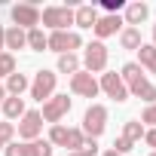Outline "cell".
<instances>
[{
	"label": "cell",
	"mask_w": 156,
	"mask_h": 156,
	"mask_svg": "<svg viewBox=\"0 0 156 156\" xmlns=\"http://www.w3.org/2000/svg\"><path fill=\"white\" fill-rule=\"evenodd\" d=\"M25 37H28V49H34V52H46V34H43L40 28L25 31Z\"/></svg>",
	"instance_id": "7402d4cb"
},
{
	"label": "cell",
	"mask_w": 156,
	"mask_h": 156,
	"mask_svg": "<svg viewBox=\"0 0 156 156\" xmlns=\"http://www.w3.org/2000/svg\"><path fill=\"white\" fill-rule=\"evenodd\" d=\"M9 16H12L16 28H22V31H31V28L40 25V9H37L34 3H16V6L9 9Z\"/></svg>",
	"instance_id": "9c48e42d"
},
{
	"label": "cell",
	"mask_w": 156,
	"mask_h": 156,
	"mask_svg": "<svg viewBox=\"0 0 156 156\" xmlns=\"http://www.w3.org/2000/svg\"><path fill=\"white\" fill-rule=\"evenodd\" d=\"M12 135H16L12 122H0V150H3L6 144H12Z\"/></svg>",
	"instance_id": "4316f807"
},
{
	"label": "cell",
	"mask_w": 156,
	"mask_h": 156,
	"mask_svg": "<svg viewBox=\"0 0 156 156\" xmlns=\"http://www.w3.org/2000/svg\"><path fill=\"white\" fill-rule=\"evenodd\" d=\"M107 58H110V52H107V46H104L101 40H92V43L86 46V52H83V64H86V70H89L92 76L107 70Z\"/></svg>",
	"instance_id": "277c9868"
},
{
	"label": "cell",
	"mask_w": 156,
	"mask_h": 156,
	"mask_svg": "<svg viewBox=\"0 0 156 156\" xmlns=\"http://www.w3.org/2000/svg\"><path fill=\"white\" fill-rule=\"evenodd\" d=\"M153 46H156V25H153Z\"/></svg>",
	"instance_id": "e575fe53"
},
{
	"label": "cell",
	"mask_w": 156,
	"mask_h": 156,
	"mask_svg": "<svg viewBox=\"0 0 156 156\" xmlns=\"http://www.w3.org/2000/svg\"><path fill=\"white\" fill-rule=\"evenodd\" d=\"M80 46H83V37L76 31H52L46 37V49L49 52H58V55H67V52L80 49Z\"/></svg>",
	"instance_id": "3957f363"
},
{
	"label": "cell",
	"mask_w": 156,
	"mask_h": 156,
	"mask_svg": "<svg viewBox=\"0 0 156 156\" xmlns=\"http://www.w3.org/2000/svg\"><path fill=\"white\" fill-rule=\"evenodd\" d=\"M119 46L122 49H141V28H122L119 31Z\"/></svg>",
	"instance_id": "d6986e66"
},
{
	"label": "cell",
	"mask_w": 156,
	"mask_h": 156,
	"mask_svg": "<svg viewBox=\"0 0 156 156\" xmlns=\"http://www.w3.org/2000/svg\"><path fill=\"white\" fill-rule=\"evenodd\" d=\"M3 153H6V156H22V144H6Z\"/></svg>",
	"instance_id": "f546056e"
},
{
	"label": "cell",
	"mask_w": 156,
	"mask_h": 156,
	"mask_svg": "<svg viewBox=\"0 0 156 156\" xmlns=\"http://www.w3.org/2000/svg\"><path fill=\"white\" fill-rule=\"evenodd\" d=\"M40 22L52 31H67V25H73V9L70 6H46L40 12Z\"/></svg>",
	"instance_id": "8992f818"
},
{
	"label": "cell",
	"mask_w": 156,
	"mask_h": 156,
	"mask_svg": "<svg viewBox=\"0 0 156 156\" xmlns=\"http://www.w3.org/2000/svg\"><path fill=\"white\" fill-rule=\"evenodd\" d=\"M83 141H86V135H83L80 129H67V141H64L67 153H76V150L83 147Z\"/></svg>",
	"instance_id": "cb8c5ba5"
},
{
	"label": "cell",
	"mask_w": 156,
	"mask_h": 156,
	"mask_svg": "<svg viewBox=\"0 0 156 156\" xmlns=\"http://www.w3.org/2000/svg\"><path fill=\"white\" fill-rule=\"evenodd\" d=\"M25 89H31V80H28V76L25 73H9L6 76V95H16V98H22V92Z\"/></svg>",
	"instance_id": "9a60e30c"
},
{
	"label": "cell",
	"mask_w": 156,
	"mask_h": 156,
	"mask_svg": "<svg viewBox=\"0 0 156 156\" xmlns=\"http://www.w3.org/2000/svg\"><path fill=\"white\" fill-rule=\"evenodd\" d=\"M76 153H80V156H98V141L86 138V141H83V147L76 150Z\"/></svg>",
	"instance_id": "f1b7e54d"
},
{
	"label": "cell",
	"mask_w": 156,
	"mask_h": 156,
	"mask_svg": "<svg viewBox=\"0 0 156 156\" xmlns=\"http://www.w3.org/2000/svg\"><path fill=\"white\" fill-rule=\"evenodd\" d=\"M95 22H98V9L92 3H83V6L73 9V25L76 28H95Z\"/></svg>",
	"instance_id": "4fadbf2b"
},
{
	"label": "cell",
	"mask_w": 156,
	"mask_h": 156,
	"mask_svg": "<svg viewBox=\"0 0 156 156\" xmlns=\"http://www.w3.org/2000/svg\"><path fill=\"white\" fill-rule=\"evenodd\" d=\"M9 73H16V55L12 52H0V80H6Z\"/></svg>",
	"instance_id": "d4e9b609"
},
{
	"label": "cell",
	"mask_w": 156,
	"mask_h": 156,
	"mask_svg": "<svg viewBox=\"0 0 156 156\" xmlns=\"http://www.w3.org/2000/svg\"><path fill=\"white\" fill-rule=\"evenodd\" d=\"M98 156H119V153H113V150H104V153H98Z\"/></svg>",
	"instance_id": "836d02e7"
},
{
	"label": "cell",
	"mask_w": 156,
	"mask_h": 156,
	"mask_svg": "<svg viewBox=\"0 0 156 156\" xmlns=\"http://www.w3.org/2000/svg\"><path fill=\"white\" fill-rule=\"evenodd\" d=\"M122 25H126V22H122L119 16H98V22H95L92 31H95L98 40H104V37H113L116 31H122Z\"/></svg>",
	"instance_id": "7c38bea8"
},
{
	"label": "cell",
	"mask_w": 156,
	"mask_h": 156,
	"mask_svg": "<svg viewBox=\"0 0 156 156\" xmlns=\"http://www.w3.org/2000/svg\"><path fill=\"white\" fill-rule=\"evenodd\" d=\"M119 80L126 83L129 95H135V98H141V101H147V104H156V86L144 76V67H141L138 61H126V64H122Z\"/></svg>",
	"instance_id": "6da1fadb"
},
{
	"label": "cell",
	"mask_w": 156,
	"mask_h": 156,
	"mask_svg": "<svg viewBox=\"0 0 156 156\" xmlns=\"http://www.w3.org/2000/svg\"><path fill=\"white\" fill-rule=\"evenodd\" d=\"M150 156H156V150H153V153H150Z\"/></svg>",
	"instance_id": "8d00e7d4"
},
{
	"label": "cell",
	"mask_w": 156,
	"mask_h": 156,
	"mask_svg": "<svg viewBox=\"0 0 156 156\" xmlns=\"http://www.w3.org/2000/svg\"><path fill=\"white\" fill-rule=\"evenodd\" d=\"M64 141H67V129L58 122V126H52L49 129V144L52 147H64Z\"/></svg>",
	"instance_id": "484cf974"
},
{
	"label": "cell",
	"mask_w": 156,
	"mask_h": 156,
	"mask_svg": "<svg viewBox=\"0 0 156 156\" xmlns=\"http://www.w3.org/2000/svg\"><path fill=\"white\" fill-rule=\"evenodd\" d=\"M3 49H6V28L0 25V52H3Z\"/></svg>",
	"instance_id": "1f68e13d"
},
{
	"label": "cell",
	"mask_w": 156,
	"mask_h": 156,
	"mask_svg": "<svg viewBox=\"0 0 156 156\" xmlns=\"http://www.w3.org/2000/svg\"><path fill=\"white\" fill-rule=\"evenodd\" d=\"M147 16H150V6H147V3H129L122 22H126L129 28H138L141 22H147Z\"/></svg>",
	"instance_id": "5bb4252c"
},
{
	"label": "cell",
	"mask_w": 156,
	"mask_h": 156,
	"mask_svg": "<svg viewBox=\"0 0 156 156\" xmlns=\"http://www.w3.org/2000/svg\"><path fill=\"white\" fill-rule=\"evenodd\" d=\"M58 70L61 73H76V70H80V58H76L73 52H67V55H58Z\"/></svg>",
	"instance_id": "603a6c76"
},
{
	"label": "cell",
	"mask_w": 156,
	"mask_h": 156,
	"mask_svg": "<svg viewBox=\"0 0 156 156\" xmlns=\"http://www.w3.org/2000/svg\"><path fill=\"white\" fill-rule=\"evenodd\" d=\"M141 126H153L156 129V104H147L141 113Z\"/></svg>",
	"instance_id": "83f0119b"
},
{
	"label": "cell",
	"mask_w": 156,
	"mask_h": 156,
	"mask_svg": "<svg viewBox=\"0 0 156 156\" xmlns=\"http://www.w3.org/2000/svg\"><path fill=\"white\" fill-rule=\"evenodd\" d=\"M3 116H6V119H22V116H25V98L6 95V101H3Z\"/></svg>",
	"instance_id": "e0dca14e"
},
{
	"label": "cell",
	"mask_w": 156,
	"mask_h": 156,
	"mask_svg": "<svg viewBox=\"0 0 156 156\" xmlns=\"http://www.w3.org/2000/svg\"><path fill=\"white\" fill-rule=\"evenodd\" d=\"M70 98L67 95H52L49 101H43V110H40V116L46 119V122H52V126H58L67 113H70Z\"/></svg>",
	"instance_id": "52a82bcc"
},
{
	"label": "cell",
	"mask_w": 156,
	"mask_h": 156,
	"mask_svg": "<svg viewBox=\"0 0 156 156\" xmlns=\"http://www.w3.org/2000/svg\"><path fill=\"white\" fill-rule=\"evenodd\" d=\"M144 141H147V147L156 150V129H147V132H144Z\"/></svg>",
	"instance_id": "4dcf8cb0"
},
{
	"label": "cell",
	"mask_w": 156,
	"mask_h": 156,
	"mask_svg": "<svg viewBox=\"0 0 156 156\" xmlns=\"http://www.w3.org/2000/svg\"><path fill=\"white\" fill-rule=\"evenodd\" d=\"M67 156H80V153H67Z\"/></svg>",
	"instance_id": "d590c367"
},
{
	"label": "cell",
	"mask_w": 156,
	"mask_h": 156,
	"mask_svg": "<svg viewBox=\"0 0 156 156\" xmlns=\"http://www.w3.org/2000/svg\"><path fill=\"white\" fill-rule=\"evenodd\" d=\"M70 92L80 95V98H95L101 89H98V80H95L89 70H76V73L70 76Z\"/></svg>",
	"instance_id": "30bf717a"
},
{
	"label": "cell",
	"mask_w": 156,
	"mask_h": 156,
	"mask_svg": "<svg viewBox=\"0 0 156 156\" xmlns=\"http://www.w3.org/2000/svg\"><path fill=\"white\" fill-rule=\"evenodd\" d=\"M22 156H52V144L37 138V141H25L22 144Z\"/></svg>",
	"instance_id": "2e32d148"
},
{
	"label": "cell",
	"mask_w": 156,
	"mask_h": 156,
	"mask_svg": "<svg viewBox=\"0 0 156 156\" xmlns=\"http://www.w3.org/2000/svg\"><path fill=\"white\" fill-rule=\"evenodd\" d=\"M138 64L141 67H147L150 73H156V46L153 43H141V49H138Z\"/></svg>",
	"instance_id": "ffe728a7"
},
{
	"label": "cell",
	"mask_w": 156,
	"mask_h": 156,
	"mask_svg": "<svg viewBox=\"0 0 156 156\" xmlns=\"http://www.w3.org/2000/svg\"><path fill=\"white\" fill-rule=\"evenodd\" d=\"M28 46V37H25V31L22 28H6V49H25Z\"/></svg>",
	"instance_id": "44dd1931"
},
{
	"label": "cell",
	"mask_w": 156,
	"mask_h": 156,
	"mask_svg": "<svg viewBox=\"0 0 156 156\" xmlns=\"http://www.w3.org/2000/svg\"><path fill=\"white\" fill-rule=\"evenodd\" d=\"M40 132H43V116H40V110H25V116H22V122H19V138H22V141H37Z\"/></svg>",
	"instance_id": "8fae6325"
},
{
	"label": "cell",
	"mask_w": 156,
	"mask_h": 156,
	"mask_svg": "<svg viewBox=\"0 0 156 156\" xmlns=\"http://www.w3.org/2000/svg\"><path fill=\"white\" fill-rule=\"evenodd\" d=\"M98 89H101L107 98H113L116 104H122V101L129 98V89H126V83L119 80V73H116V70H104V73H101Z\"/></svg>",
	"instance_id": "ba28073f"
},
{
	"label": "cell",
	"mask_w": 156,
	"mask_h": 156,
	"mask_svg": "<svg viewBox=\"0 0 156 156\" xmlns=\"http://www.w3.org/2000/svg\"><path fill=\"white\" fill-rule=\"evenodd\" d=\"M144 132H147V129L141 126V119H129V122L122 126V135H119V138H122V141H129V144L135 147V144L144 138Z\"/></svg>",
	"instance_id": "ac0fdd59"
},
{
	"label": "cell",
	"mask_w": 156,
	"mask_h": 156,
	"mask_svg": "<svg viewBox=\"0 0 156 156\" xmlns=\"http://www.w3.org/2000/svg\"><path fill=\"white\" fill-rule=\"evenodd\" d=\"M3 101H6V86L0 83V104H3Z\"/></svg>",
	"instance_id": "d6a6232c"
},
{
	"label": "cell",
	"mask_w": 156,
	"mask_h": 156,
	"mask_svg": "<svg viewBox=\"0 0 156 156\" xmlns=\"http://www.w3.org/2000/svg\"><path fill=\"white\" fill-rule=\"evenodd\" d=\"M55 83H58V76H55L52 70H46V67L37 70V73H34V80H31V98L40 101V104L49 101L52 92H55Z\"/></svg>",
	"instance_id": "5b68a950"
},
{
	"label": "cell",
	"mask_w": 156,
	"mask_h": 156,
	"mask_svg": "<svg viewBox=\"0 0 156 156\" xmlns=\"http://www.w3.org/2000/svg\"><path fill=\"white\" fill-rule=\"evenodd\" d=\"M104 129H107V107H104V104H89V110L83 113L80 132H83L86 138L98 141V135H104Z\"/></svg>",
	"instance_id": "7a4b0ae2"
}]
</instances>
